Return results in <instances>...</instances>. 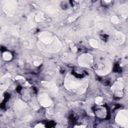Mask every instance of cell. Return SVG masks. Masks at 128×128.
<instances>
[{
  "instance_id": "obj_20",
  "label": "cell",
  "mask_w": 128,
  "mask_h": 128,
  "mask_svg": "<svg viewBox=\"0 0 128 128\" xmlns=\"http://www.w3.org/2000/svg\"><path fill=\"white\" fill-rule=\"evenodd\" d=\"M32 118V117L30 116H27V117L25 118H24V121L28 122V121L30 120Z\"/></svg>"
},
{
  "instance_id": "obj_21",
  "label": "cell",
  "mask_w": 128,
  "mask_h": 128,
  "mask_svg": "<svg viewBox=\"0 0 128 128\" xmlns=\"http://www.w3.org/2000/svg\"><path fill=\"white\" fill-rule=\"evenodd\" d=\"M35 128H44V125H43L42 124H38L37 125H36L35 126Z\"/></svg>"
},
{
  "instance_id": "obj_16",
  "label": "cell",
  "mask_w": 128,
  "mask_h": 128,
  "mask_svg": "<svg viewBox=\"0 0 128 128\" xmlns=\"http://www.w3.org/2000/svg\"><path fill=\"white\" fill-rule=\"evenodd\" d=\"M111 22L114 24H118L119 22V19L116 16H113L111 18Z\"/></svg>"
},
{
  "instance_id": "obj_14",
  "label": "cell",
  "mask_w": 128,
  "mask_h": 128,
  "mask_svg": "<svg viewBox=\"0 0 128 128\" xmlns=\"http://www.w3.org/2000/svg\"><path fill=\"white\" fill-rule=\"evenodd\" d=\"M12 54L10 52H4L2 54L3 59L6 61H8L11 60V59L12 58Z\"/></svg>"
},
{
  "instance_id": "obj_11",
  "label": "cell",
  "mask_w": 128,
  "mask_h": 128,
  "mask_svg": "<svg viewBox=\"0 0 128 128\" xmlns=\"http://www.w3.org/2000/svg\"><path fill=\"white\" fill-rule=\"evenodd\" d=\"M26 106V104L24 102L20 100H18L14 104V108L16 110H22L25 108Z\"/></svg>"
},
{
  "instance_id": "obj_24",
  "label": "cell",
  "mask_w": 128,
  "mask_h": 128,
  "mask_svg": "<svg viewBox=\"0 0 128 128\" xmlns=\"http://www.w3.org/2000/svg\"><path fill=\"white\" fill-rule=\"evenodd\" d=\"M74 127L75 128H85L86 126H84V125H80V126H76Z\"/></svg>"
},
{
  "instance_id": "obj_9",
  "label": "cell",
  "mask_w": 128,
  "mask_h": 128,
  "mask_svg": "<svg viewBox=\"0 0 128 128\" xmlns=\"http://www.w3.org/2000/svg\"><path fill=\"white\" fill-rule=\"evenodd\" d=\"M123 88H124L123 84L121 82H120L118 80L115 82V83L112 85V86L111 88V90L114 93H116L118 92L122 91Z\"/></svg>"
},
{
  "instance_id": "obj_23",
  "label": "cell",
  "mask_w": 128,
  "mask_h": 128,
  "mask_svg": "<svg viewBox=\"0 0 128 128\" xmlns=\"http://www.w3.org/2000/svg\"><path fill=\"white\" fill-rule=\"evenodd\" d=\"M72 51L73 52H77V48H76V46H74V47L72 48Z\"/></svg>"
},
{
  "instance_id": "obj_2",
  "label": "cell",
  "mask_w": 128,
  "mask_h": 128,
  "mask_svg": "<svg viewBox=\"0 0 128 128\" xmlns=\"http://www.w3.org/2000/svg\"><path fill=\"white\" fill-rule=\"evenodd\" d=\"M115 121L118 124L122 127L127 128L128 124V114L127 110H122L119 111L116 116Z\"/></svg>"
},
{
  "instance_id": "obj_8",
  "label": "cell",
  "mask_w": 128,
  "mask_h": 128,
  "mask_svg": "<svg viewBox=\"0 0 128 128\" xmlns=\"http://www.w3.org/2000/svg\"><path fill=\"white\" fill-rule=\"evenodd\" d=\"M42 84L47 88L50 91L52 92L56 93L58 91V88L56 86V84L53 82H46V81H42Z\"/></svg>"
},
{
  "instance_id": "obj_5",
  "label": "cell",
  "mask_w": 128,
  "mask_h": 128,
  "mask_svg": "<svg viewBox=\"0 0 128 128\" xmlns=\"http://www.w3.org/2000/svg\"><path fill=\"white\" fill-rule=\"evenodd\" d=\"M38 38L43 44H49L54 41L55 37L49 32H42L39 34Z\"/></svg>"
},
{
  "instance_id": "obj_22",
  "label": "cell",
  "mask_w": 128,
  "mask_h": 128,
  "mask_svg": "<svg viewBox=\"0 0 128 128\" xmlns=\"http://www.w3.org/2000/svg\"><path fill=\"white\" fill-rule=\"evenodd\" d=\"M16 80H24V78H23L22 76H17L16 78Z\"/></svg>"
},
{
  "instance_id": "obj_3",
  "label": "cell",
  "mask_w": 128,
  "mask_h": 128,
  "mask_svg": "<svg viewBox=\"0 0 128 128\" xmlns=\"http://www.w3.org/2000/svg\"><path fill=\"white\" fill-rule=\"evenodd\" d=\"M17 2L16 0H6L4 4V10L8 16H12L16 12Z\"/></svg>"
},
{
  "instance_id": "obj_10",
  "label": "cell",
  "mask_w": 128,
  "mask_h": 128,
  "mask_svg": "<svg viewBox=\"0 0 128 128\" xmlns=\"http://www.w3.org/2000/svg\"><path fill=\"white\" fill-rule=\"evenodd\" d=\"M96 114L100 118H104L106 116V110L104 108L100 107L96 111Z\"/></svg>"
},
{
  "instance_id": "obj_18",
  "label": "cell",
  "mask_w": 128,
  "mask_h": 128,
  "mask_svg": "<svg viewBox=\"0 0 128 128\" xmlns=\"http://www.w3.org/2000/svg\"><path fill=\"white\" fill-rule=\"evenodd\" d=\"M102 101V98L101 96H98L96 98L95 102L97 104H100L101 103Z\"/></svg>"
},
{
  "instance_id": "obj_12",
  "label": "cell",
  "mask_w": 128,
  "mask_h": 128,
  "mask_svg": "<svg viewBox=\"0 0 128 128\" xmlns=\"http://www.w3.org/2000/svg\"><path fill=\"white\" fill-rule=\"evenodd\" d=\"M115 38L118 42L122 44L124 42L125 36L124 35L122 32H116L115 34Z\"/></svg>"
},
{
  "instance_id": "obj_6",
  "label": "cell",
  "mask_w": 128,
  "mask_h": 128,
  "mask_svg": "<svg viewBox=\"0 0 128 128\" xmlns=\"http://www.w3.org/2000/svg\"><path fill=\"white\" fill-rule=\"evenodd\" d=\"M106 63V62H105ZM103 62L96 64V72L100 75H104L108 72L110 70V64L107 62L106 64Z\"/></svg>"
},
{
  "instance_id": "obj_19",
  "label": "cell",
  "mask_w": 128,
  "mask_h": 128,
  "mask_svg": "<svg viewBox=\"0 0 128 128\" xmlns=\"http://www.w3.org/2000/svg\"><path fill=\"white\" fill-rule=\"evenodd\" d=\"M114 94L116 96L118 97V98H121L122 96L124 94H123L122 91H120V92H118L114 93Z\"/></svg>"
},
{
  "instance_id": "obj_1",
  "label": "cell",
  "mask_w": 128,
  "mask_h": 128,
  "mask_svg": "<svg viewBox=\"0 0 128 128\" xmlns=\"http://www.w3.org/2000/svg\"><path fill=\"white\" fill-rule=\"evenodd\" d=\"M64 85L68 90L81 94L86 91L88 83L86 80L79 79L72 74H68L65 78Z\"/></svg>"
},
{
  "instance_id": "obj_15",
  "label": "cell",
  "mask_w": 128,
  "mask_h": 128,
  "mask_svg": "<svg viewBox=\"0 0 128 128\" xmlns=\"http://www.w3.org/2000/svg\"><path fill=\"white\" fill-rule=\"evenodd\" d=\"M90 46L94 48H98V44L96 40L95 39H90Z\"/></svg>"
},
{
  "instance_id": "obj_17",
  "label": "cell",
  "mask_w": 128,
  "mask_h": 128,
  "mask_svg": "<svg viewBox=\"0 0 128 128\" xmlns=\"http://www.w3.org/2000/svg\"><path fill=\"white\" fill-rule=\"evenodd\" d=\"M37 58L36 57V59L34 60V66H38L40 64V63H41V62H42V60H40V58L39 57H38V58Z\"/></svg>"
},
{
  "instance_id": "obj_4",
  "label": "cell",
  "mask_w": 128,
  "mask_h": 128,
  "mask_svg": "<svg viewBox=\"0 0 128 128\" xmlns=\"http://www.w3.org/2000/svg\"><path fill=\"white\" fill-rule=\"evenodd\" d=\"M78 62L80 66L82 67L90 68L92 66L93 58L90 54H82L79 56Z\"/></svg>"
},
{
  "instance_id": "obj_7",
  "label": "cell",
  "mask_w": 128,
  "mask_h": 128,
  "mask_svg": "<svg viewBox=\"0 0 128 128\" xmlns=\"http://www.w3.org/2000/svg\"><path fill=\"white\" fill-rule=\"evenodd\" d=\"M39 104L43 107H48L52 104V100L48 95L46 93H43L39 96L38 98Z\"/></svg>"
},
{
  "instance_id": "obj_13",
  "label": "cell",
  "mask_w": 128,
  "mask_h": 128,
  "mask_svg": "<svg viewBox=\"0 0 128 128\" xmlns=\"http://www.w3.org/2000/svg\"><path fill=\"white\" fill-rule=\"evenodd\" d=\"M36 21L37 22H41L44 20V14L42 12H39L35 16Z\"/></svg>"
}]
</instances>
